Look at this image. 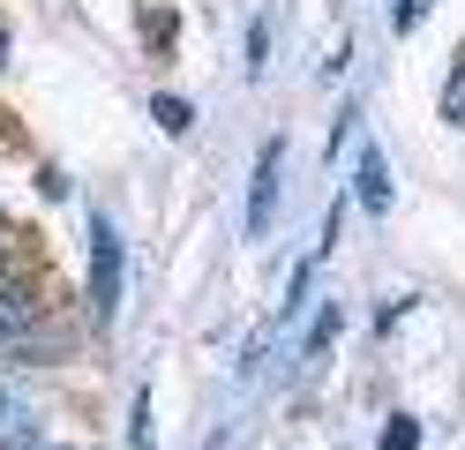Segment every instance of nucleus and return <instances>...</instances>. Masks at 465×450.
<instances>
[{"mask_svg":"<svg viewBox=\"0 0 465 450\" xmlns=\"http://www.w3.org/2000/svg\"><path fill=\"white\" fill-rule=\"evenodd\" d=\"M91 308L98 323L121 315V225L113 218H91Z\"/></svg>","mask_w":465,"mask_h":450,"instance_id":"1","label":"nucleus"},{"mask_svg":"<svg viewBox=\"0 0 465 450\" xmlns=\"http://www.w3.org/2000/svg\"><path fill=\"white\" fill-rule=\"evenodd\" d=\"M278 188H285V135H271L263 158H255V180H248V240L271 233V218H278Z\"/></svg>","mask_w":465,"mask_h":450,"instance_id":"2","label":"nucleus"},{"mask_svg":"<svg viewBox=\"0 0 465 450\" xmlns=\"http://www.w3.org/2000/svg\"><path fill=\"white\" fill-rule=\"evenodd\" d=\"M353 203L368 210V218H383V210H391V165H383V150H361V165H353Z\"/></svg>","mask_w":465,"mask_h":450,"instance_id":"3","label":"nucleus"},{"mask_svg":"<svg viewBox=\"0 0 465 450\" xmlns=\"http://www.w3.org/2000/svg\"><path fill=\"white\" fill-rule=\"evenodd\" d=\"M31 435H38V405L23 398L8 375H0V450H23Z\"/></svg>","mask_w":465,"mask_h":450,"instance_id":"4","label":"nucleus"},{"mask_svg":"<svg viewBox=\"0 0 465 450\" xmlns=\"http://www.w3.org/2000/svg\"><path fill=\"white\" fill-rule=\"evenodd\" d=\"M151 120H158L165 135H188V128H195V105H181V98H151Z\"/></svg>","mask_w":465,"mask_h":450,"instance_id":"5","label":"nucleus"},{"mask_svg":"<svg viewBox=\"0 0 465 450\" xmlns=\"http://www.w3.org/2000/svg\"><path fill=\"white\" fill-rule=\"evenodd\" d=\"M23 323H31V300H23L15 285H0V345H8V338H15Z\"/></svg>","mask_w":465,"mask_h":450,"instance_id":"6","label":"nucleus"},{"mask_svg":"<svg viewBox=\"0 0 465 450\" xmlns=\"http://www.w3.org/2000/svg\"><path fill=\"white\" fill-rule=\"evenodd\" d=\"M443 120L465 135V53H458V68H450V83H443Z\"/></svg>","mask_w":465,"mask_h":450,"instance_id":"7","label":"nucleus"},{"mask_svg":"<svg viewBox=\"0 0 465 450\" xmlns=\"http://www.w3.org/2000/svg\"><path fill=\"white\" fill-rule=\"evenodd\" d=\"M383 450H420V420H413V413H398L391 428H383Z\"/></svg>","mask_w":465,"mask_h":450,"instance_id":"8","label":"nucleus"},{"mask_svg":"<svg viewBox=\"0 0 465 450\" xmlns=\"http://www.w3.org/2000/svg\"><path fill=\"white\" fill-rule=\"evenodd\" d=\"M263 45H271V23H255V30H248V75L263 68Z\"/></svg>","mask_w":465,"mask_h":450,"instance_id":"9","label":"nucleus"},{"mask_svg":"<svg viewBox=\"0 0 465 450\" xmlns=\"http://www.w3.org/2000/svg\"><path fill=\"white\" fill-rule=\"evenodd\" d=\"M420 15H428V0H398V15H391V23H398V38H405V30H413Z\"/></svg>","mask_w":465,"mask_h":450,"instance_id":"10","label":"nucleus"},{"mask_svg":"<svg viewBox=\"0 0 465 450\" xmlns=\"http://www.w3.org/2000/svg\"><path fill=\"white\" fill-rule=\"evenodd\" d=\"M211 450H232V435H225V428H218V435H211Z\"/></svg>","mask_w":465,"mask_h":450,"instance_id":"11","label":"nucleus"},{"mask_svg":"<svg viewBox=\"0 0 465 450\" xmlns=\"http://www.w3.org/2000/svg\"><path fill=\"white\" fill-rule=\"evenodd\" d=\"M0 68H8V30H0Z\"/></svg>","mask_w":465,"mask_h":450,"instance_id":"12","label":"nucleus"},{"mask_svg":"<svg viewBox=\"0 0 465 450\" xmlns=\"http://www.w3.org/2000/svg\"><path fill=\"white\" fill-rule=\"evenodd\" d=\"M23 450H31V443H23Z\"/></svg>","mask_w":465,"mask_h":450,"instance_id":"13","label":"nucleus"}]
</instances>
